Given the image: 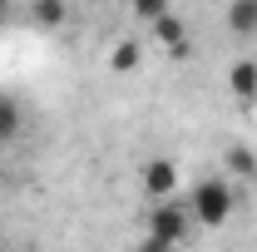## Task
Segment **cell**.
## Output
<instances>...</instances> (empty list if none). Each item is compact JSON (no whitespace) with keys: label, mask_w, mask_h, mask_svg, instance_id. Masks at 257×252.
Wrapping results in <instances>:
<instances>
[{"label":"cell","mask_w":257,"mask_h":252,"mask_svg":"<svg viewBox=\"0 0 257 252\" xmlns=\"http://www.w3.org/2000/svg\"><path fill=\"white\" fill-rule=\"evenodd\" d=\"M144 227H149V237H159V242H168V247H178L183 237H188V227H193V213L183 208V203H154L149 208V218H144Z\"/></svg>","instance_id":"7a4b0ae2"},{"label":"cell","mask_w":257,"mask_h":252,"mask_svg":"<svg viewBox=\"0 0 257 252\" xmlns=\"http://www.w3.org/2000/svg\"><path fill=\"white\" fill-rule=\"evenodd\" d=\"M227 89L237 104H257V64L252 60H232L227 64Z\"/></svg>","instance_id":"277c9868"},{"label":"cell","mask_w":257,"mask_h":252,"mask_svg":"<svg viewBox=\"0 0 257 252\" xmlns=\"http://www.w3.org/2000/svg\"><path fill=\"white\" fill-rule=\"evenodd\" d=\"M134 252H173V247H168V242H159V237H149V232H144V242H139V247H134Z\"/></svg>","instance_id":"7c38bea8"},{"label":"cell","mask_w":257,"mask_h":252,"mask_svg":"<svg viewBox=\"0 0 257 252\" xmlns=\"http://www.w3.org/2000/svg\"><path fill=\"white\" fill-rule=\"evenodd\" d=\"M139 183H144V193H149L154 203H168L173 188H178V163H173V158H149L144 173H139Z\"/></svg>","instance_id":"3957f363"},{"label":"cell","mask_w":257,"mask_h":252,"mask_svg":"<svg viewBox=\"0 0 257 252\" xmlns=\"http://www.w3.org/2000/svg\"><path fill=\"white\" fill-rule=\"evenodd\" d=\"M144 64V50H139V40H119L114 50H109V69L114 74H134Z\"/></svg>","instance_id":"9c48e42d"},{"label":"cell","mask_w":257,"mask_h":252,"mask_svg":"<svg viewBox=\"0 0 257 252\" xmlns=\"http://www.w3.org/2000/svg\"><path fill=\"white\" fill-rule=\"evenodd\" d=\"M149 30H154V40H159L163 50H178V45H188V25H183V20H178L173 10H168L163 20H154Z\"/></svg>","instance_id":"8992f818"},{"label":"cell","mask_w":257,"mask_h":252,"mask_svg":"<svg viewBox=\"0 0 257 252\" xmlns=\"http://www.w3.org/2000/svg\"><path fill=\"white\" fill-rule=\"evenodd\" d=\"M227 30L237 40L257 35V0H227Z\"/></svg>","instance_id":"5b68a950"},{"label":"cell","mask_w":257,"mask_h":252,"mask_svg":"<svg viewBox=\"0 0 257 252\" xmlns=\"http://www.w3.org/2000/svg\"><path fill=\"white\" fill-rule=\"evenodd\" d=\"M128 10H134V20H144V25H154L168 15V0H128Z\"/></svg>","instance_id":"8fae6325"},{"label":"cell","mask_w":257,"mask_h":252,"mask_svg":"<svg viewBox=\"0 0 257 252\" xmlns=\"http://www.w3.org/2000/svg\"><path fill=\"white\" fill-rule=\"evenodd\" d=\"M20 129H25L20 104H15L10 94H0V144H15V139H20Z\"/></svg>","instance_id":"30bf717a"},{"label":"cell","mask_w":257,"mask_h":252,"mask_svg":"<svg viewBox=\"0 0 257 252\" xmlns=\"http://www.w3.org/2000/svg\"><path fill=\"white\" fill-rule=\"evenodd\" d=\"M223 163H227V173H232V178H257V154L247 149V144H227Z\"/></svg>","instance_id":"ba28073f"},{"label":"cell","mask_w":257,"mask_h":252,"mask_svg":"<svg viewBox=\"0 0 257 252\" xmlns=\"http://www.w3.org/2000/svg\"><path fill=\"white\" fill-rule=\"evenodd\" d=\"M5 10H10V5H5V0H0V20H5Z\"/></svg>","instance_id":"4fadbf2b"},{"label":"cell","mask_w":257,"mask_h":252,"mask_svg":"<svg viewBox=\"0 0 257 252\" xmlns=\"http://www.w3.org/2000/svg\"><path fill=\"white\" fill-rule=\"evenodd\" d=\"M30 20L40 30H55V25L69 20V5H64V0H30Z\"/></svg>","instance_id":"52a82bcc"},{"label":"cell","mask_w":257,"mask_h":252,"mask_svg":"<svg viewBox=\"0 0 257 252\" xmlns=\"http://www.w3.org/2000/svg\"><path fill=\"white\" fill-rule=\"evenodd\" d=\"M232 183L227 178H203L198 188H193V203H188V213L193 222H203V227H223L227 218H232Z\"/></svg>","instance_id":"6da1fadb"}]
</instances>
